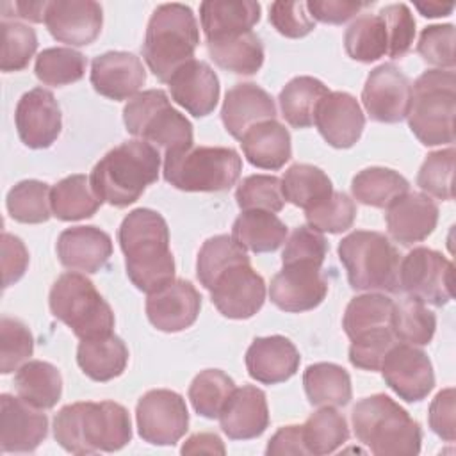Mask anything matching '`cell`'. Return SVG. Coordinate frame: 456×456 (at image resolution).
Returning <instances> with one entry per match:
<instances>
[{"mask_svg": "<svg viewBox=\"0 0 456 456\" xmlns=\"http://www.w3.org/2000/svg\"><path fill=\"white\" fill-rule=\"evenodd\" d=\"M330 89L314 77H294L280 91V109L285 121L294 128H308L314 125L315 110Z\"/></svg>", "mask_w": 456, "mask_h": 456, "instance_id": "obj_37", "label": "cell"}, {"mask_svg": "<svg viewBox=\"0 0 456 456\" xmlns=\"http://www.w3.org/2000/svg\"><path fill=\"white\" fill-rule=\"evenodd\" d=\"M59 262L82 273H98L112 255L110 235L96 226H71L61 232L57 239Z\"/></svg>", "mask_w": 456, "mask_h": 456, "instance_id": "obj_27", "label": "cell"}, {"mask_svg": "<svg viewBox=\"0 0 456 456\" xmlns=\"http://www.w3.org/2000/svg\"><path fill=\"white\" fill-rule=\"evenodd\" d=\"M454 37V25H429L419 36L417 52L428 64L438 69H452L456 64Z\"/></svg>", "mask_w": 456, "mask_h": 456, "instance_id": "obj_54", "label": "cell"}, {"mask_svg": "<svg viewBox=\"0 0 456 456\" xmlns=\"http://www.w3.org/2000/svg\"><path fill=\"white\" fill-rule=\"evenodd\" d=\"M102 5L93 0L48 2L45 25L53 39L69 46L91 45L102 30Z\"/></svg>", "mask_w": 456, "mask_h": 456, "instance_id": "obj_19", "label": "cell"}, {"mask_svg": "<svg viewBox=\"0 0 456 456\" xmlns=\"http://www.w3.org/2000/svg\"><path fill=\"white\" fill-rule=\"evenodd\" d=\"M415 7L419 9V12L426 18H440V16H449L454 9V4H440V2H428V4H420L417 2Z\"/></svg>", "mask_w": 456, "mask_h": 456, "instance_id": "obj_64", "label": "cell"}, {"mask_svg": "<svg viewBox=\"0 0 456 456\" xmlns=\"http://www.w3.org/2000/svg\"><path fill=\"white\" fill-rule=\"evenodd\" d=\"M48 2H14V11L18 12L20 18L41 23L45 21Z\"/></svg>", "mask_w": 456, "mask_h": 456, "instance_id": "obj_63", "label": "cell"}, {"mask_svg": "<svg viewBox=\"0 0 456 456\" xmlns=\"http://www.w3.org/2000/svg\"><path fill=\"white\" fill-rule=\"evenodd\" d=\"M235 200L240 210L280 212L285 203L281 180L273 175H249L239 183Z\"/></svg>", "mask_w": 456, "mask_h": 456, "instance_id": "obj_50", "label": "cell"}, {"mask_svg": "<svg viewBox=\"0 0 456 456\" xmlns=\"http://www.w3.org/2000/svg\"><path fill=\"white\" fill-rule=\"evenodd\" d=\"M395 340L397 338L394 337L392 328L370 331L358 338H353L349 346L351 365L363 370H379L385 354L394 344H397Z\"/></svg>", "mask_w": 456, "mask_h": 456, "instance_id": "obj_56", "label": "cell"}, {"mask_svg": "<svg viewBox=\"0 0 456 456\" xmlns=\"http://www.w3.org/2000/svg\"><path fill=\"white\" fill-rule=\"evenodd\" d=\"M346 53L358 62H374L388 53V36L379 14L358 16L344 34Z\"/></svg>", "mask_w": 456, "mask_h": 456, "instance_id": "obj_41", "label": "cell"}, {"mask_svg": "<svg viewBox=\"0 0 456 456\" xmlns=\"http://www.w3.org/2000/svg\"><path fill=\"white\" fill-rule=\"evenodd\" d=\"M14 123L25 146L32 150L50 148L62 128L61 107L48 89L34 87L20 98Z\"/></svg>", "mask_w": 456, "mask_h": 456, "instance_id": "obj_17", "label": "cell"}, {"mask_svg": "<svg viewBox=\"0 0 456 456\" xmlns=\"http://www.w3.org/2000/svg\"><path fill=\"white\" fill-rule=\"evenodd\" d=\"M388 235L403 246L428 239L438 223L436 203L422 192H406L387 207Z\"/></svg>", "mask_w": 456, "mask_h": 456, "instance_id": "obj_23", "label": "cell"}, {"mask_svg": "<svg viewBox=\"0 0 456 456\" xmlns=\"http://www.w3.org/2000/svg\"><path fill=\"white\" fill-rule=\"evenodd\" d=\"M18 395L39 410H50L62 394V378L55 365L43 360L25 362L14 376Z\"/></svg>", "mask_w": 456, "mask_h": 456, "instance_id": "obj_34", "label": "cell"}, {"mask_svg": "<svg viewBox=\"0 0 456 456\" xmlns=\"http://www.w3.org/2000/svg\"><path fill=\"white\" fill-rule=\"evenodd\" d=\"M53 436L73 454L114 452L132 440L128 410L114 401H80L62 406L53 419Z\"/></svg>", "mask_w": 456, "mask_h": 456, "instance_id": "obj_2", "label": "cell"}, {"mask_svg": "<svg viewBox=\"0 0 456 456\" xmlns=\"http://www.w3.org/2000/svg\"><path fill=\"white\" fill-rule=\"evenodd\" d=\"M239 262H249L246 249H242L232 235H214L203 242L198 251L196 276L200 283L208 290L214 280L230 265Z\"/></svg>", "mask_w": 456, "mask_h": 456, "instance_id": "obj_47", "label": "cell"}, {"mask_svg": "<svg viewBox=\"0 0 456 456\" xmlns=\"http://www.w3.org/2000/svg\"><path fill=\"white\" fill-rule=\"evenodd\" d=\"M328 294V281L315 264H285L269 285L273 305L289 314L308 312L319 306Z\"/></svg>", "mask_w": 456, "mask_h": 456, "instance_id": "obj_16", "label": "cell"}, {"mask_svg": "<svg viewBox=\"0 0 456 456\" xmlns=\"http://www.w3.org/2000/svg\"><path fill=\"white\" fill-rule=\"evenodd\" d=\"M248 374L264 385L290 379L301 363L297 347L283 335L256 337L246 351Z\"/></svg>", "mask_w": 456, "mask_h": 456, "instance_id": "obj_25", "label": "cell"}, {"mask_svg": "<svg viewBox=\"0 0 456 456\" xmlns=\"http://www.w3.org/2000/svg\"><path fill=\"white\" fill-rule=\"evenodd\" d=\"M331 192L333 185L328 175L312 164H292L281 178L283 200L305 210L314 208Z\"/></svg>", "mask_w": 456, "mask_h": 456, "instance_id": "obj_40", "label": "cell"}, {"mask_svg": "<svg viewBox=\"0 0 456 456\" xmlns=\"http://www.w3.org/2000/svg\"><path fill=\"white\" fill-rule=\"evenodd\" d=\"M221 119L226 132L239 139L256 123L276 119V105L273 96L256 84H235L226 91Z\"/></svg>", "mask_w": 456, "mask_h": 456, "instance_id": "obj_28", "label": "cell"}, {"mask_svg": "<svg viewBox=\"0 0 456 456\" xmlns=\"http://www.w3.org/2000/svg\"><path fill=\"white\" fill-rule=\"evenodd\" d=\"M160 153L142 139L125 141L107 151L91 171V185L102 201L125 208L157 182Z\"/></svg>", "mask_w": 456, "mask_h": 456, "instance_id": "obj_3", "label": "cell"}, {"mask_svg": "<svg viewBox=\"0 0 456 456\" xmlns=\"http://www.w3.org/2000/svg\"><path fill=\"white\" fill-rule=\"evenodd\" d=\"M328 255V242L321 232L310 226H297L285 239L281 264H315L322 265Z\"/></svg>", "mask_w": 456, "mask_h": 456, "instance_id": "obj_53", "label": "cell"}, {"mask_svg": "<svg viewBox=\"0 0 456 456\" xmlns=\"http://www.w3.org/2000/svg\"><path fill=\"white\" fill-rule=\"evenodd\" d=\"M310 228L321 233H342L349 230L356 217V205L346 192L333 191L330 198L305 210Z\"/></svg>", "mask_w": 456, "mask_h": 456, "instance_id": "obj_49", "label": "cell"}, {"mask_svg": "<svg viewBox=\"0 0 456 456\" xmlns=\"http://www.w3.org/2000/svg\"><path fill=\"white\" fill-rule=\"evenodd\" d=\"M387 27L388 53L392 59L406 55L415 37V18L406 4H390L378 12Z\"/></svg>", "mask_w": 456, "mask_h": 456, "instance_id": "obj_55", "label": "cell"}, {"mask_svg": "<svg viewBox=\"0 0 456 456\" xmlns=\"http://www.w3.org/2000/svg\"><path fill=\"white\" fill-rule=\"evenodd\" d=\"M223 433L232 440H251L269 426V408L264 390L244 385L230 394L219 413Z\"/></svg>", "mask_w": 456, "mask_h": 456, "instance_id": "obj_26", "label": "cell"}, {"mask_svg": "<svg viewBox=\"0 0 456 456\" xmlns=\"http://www.w3.org/2000/svg\"><path fill=\"white\" fill-rule=\"evenodd\" d=\"M128 280L151 294L175 280V258L169 249L166 219L151 208H135L118 230Z\"/></svg>", "mask_w": 456, "mask_h": 456, "instance_id": "obj_1", "label": "cell"}, {"mask_svg": "<svg viewBox=\"0 0 456 456\" xmlns=\"http://www.w3.org/2000/svg\"><path fill=\"white\" fill-rule=\"evenodd\" d=\"M126 132L160 146L166 153L192 146V125L178 112L162 89L135 94L123 109Z\"/></svg>", "mask_w": 456, "mask_h": 456, "instance_id": "obj_10", "label": "cell"}, {"mask_svg": "<svg viewBox=\"0 0 456 456\" xmlns=\"http://www.w3.org/2000/svg\"><path fill=\"white\" fill-rule=\"evenodd\" d=\"M385 383L406 403L428 397L435 387V372L428 354L404 342L394 344L379 367Z\"/></svg>", "mask_w": 456, "mask_h": 456, "instance_id": "obj_14", "label": "cell"}, {"mask_svg": "<svg viewBox=\"0 0 456 456\" xmlns=\"http://www.w3.org/2000/svg\"><path fill=\"white\" fill-rule=\"evenodd\" d=\"M454 388L440 390L429 404L428 420L433 433H436L445 442H454L456 438V422H454Z\"/></svg>", "mask_w": 456, "mask_h": 456, "instance_id": "obj_58", "label": "cell"}, {"mask_svg": "<svg viewBox=\"0 0 456 456\" xmlns=\"http://www.w3.org/2000/svg\"><path fill=\"white\" fill-rule=\"evenodd\" d=\"M139 436L153 445H175L187 431L185 399L167 388L148 390L135 406Z\"/></svg>", "mask_w": 456, "mask_h": 456, "instance_id": "obj_12", "label": "cell"}, {"mask_svg": "<svg viewBox=\"0 0 456 456\" xmlns=\"http://www.w3.org/2000/svg\"><path fill=\"white\" fill-rule=\"evenodd\" d=\"M48 435V417L20 395H0L2 452H32Z\"/></svg>", "mask_w": 456, "mask_h": 456, "instance_id": "obj_18", "label": "cell"}, {"mask_svg": "<svg viewBox=\"0 0 456 456\" xmlns=\"http://www.w3.org/2000/svg\"><path fill=\"white\" fill-rule=\"evenodd\" d=\"M338 258L354 290H399V253L379 232L356 230L346 235L338 248Z\"/></svg>", "mask_w": 456, "mask_h": 456, "instance_id": "obj_8", "label": "cell"}, {"mask_svg": "<svg viewBox=\"0 0 456 456\" xmlns=\"http://www.w3.org/2000/svg\"><path fill=\"white\" fill-rule=\"evenodd\" d=\"M50 312L80 340L112 333L114 312L82 273L61 274L48 296Z\"/></svg>", "mask_w": 456, "mask_h": 456, "instance_id": "obj_9", "label": "cell"}, {"mask_svg": "<svg viewBox=\"0 0 456 456\" xmlns=\"http://www.w3.org/2000/svg\"><path fill=\"white\" fill-rule=\"evenodd\" d=\"M201 310V296L187 280H173L157 292L148 294V321L160 331L176 333L191 328Z\"/></svg>", "mask_w": 456, "mask_h": 456, "instance_id": "obj_20", "label": "cell"}, {"mask_svg": "<svg viewBox=\"0 0 456 456\" xmlns=\"http://www.w3.org/2000/svg\"><path fill=\"white\" fill-rule=\"evenodd\" d=\"M436 330V317L426 303L406 297L394 305L392 331L399 342L411 346H426Z\"/></svg>", "mask_w": 456, "mask_h": 456, "instance_id": "obj_44", "label": "cell"}, {"mask_svg": "<svg viewBox=\"0 0 456 456\" xmlns=\"http://www.w3.org/2000/svg\"><path fill=\"white\" fill-rule=\"evenodd\" d=\"M233 390L235 383L226 372L219 369H205L194 376L189 387V399L198 415L217 419Z\"/></svg>", "mask_w": 456, "mask_h": 456, "instance_id": "obj_46", "label": "cell"}, {"mask_svg": "<svg viewBox=\"0 0 456 456\" xmlns=\"http://www.w3.org/2000/svg\"><path fill=\"white\" fill-rule=\"evenodd\" d=\"M2 55H0V69L20 71L27 68L30 59L37 50V36L36 30L20 21H2Z\"/></svg>", "mask_w": 456, "mask_h": 456, "instance_id": "obj_48", "label": "cell"}, {"mask_svg": "<svg viewBox=\"0 0 456 456\" xmlns=\"http://www.w3.org/2000/svg\"><path fill=\"white\" fill-rule=\"evenodd\" d=\"M454 265L431 248H413L399 262V290L408 297L444 306L452 299Z\"/></svg>", "mask_w": 456, "mask_h": 456, "instance_id": "obj_11", "label": "cell"}, {"mask_svg": "<svg viewBox=\"0 0 456 456\" xmlns=\"http://www.w3.org/2000/svg\"><path fill=\"white\" fill-rule=\"evenodd\" d=\"M171 98L196 118L208 116L219 100V78L205 61H189L167 80Z\"/></svg>", "mask_w": 456, "mask_h": 456, "instance_id": "obj_24", "label": "cell"}, {"mask_svg": "<svg viewBox=\"0 0 456 456\" xmlns=\"http://www.w3.org/2000/svg\"><path fill=\"white\" fill-rule=\"evenodd\" d=\"M180 452L182 454H201V452L224 454L226 449L223 440L216 433H196L183 442Z\"/></svg>", "mask_w": 456, "mask_h": 456, "instance_id": "obj_62", "label": "cell"}, {"mask_svg": "<svg viewBox=\"0 0 456 456\" xmlns=\"http://www.w3.org/2000/svg\"><path fill=\"white\" fill-rule=\"evenodd\" d=\"M52 187L39 180L18 182L5 198V207L9 216L25 224L46 223L52 216L50 207Z\"/></svg>", "mask_w": 456, "mask_h": 456, "instance_id": "obj_43", "label": "cell"}, {"mask_svg": "<svg viewBox=\"0 0 456 456\" xmlns=\"http://www.w3.org/2000/svg\"><path fill=\"white\" fill-rule=\"evenodd\" d=\"M240 146L248 162L260 169L276 171L292 157L290 134L276 119H267L251 126L240 137Z\"/></svg>", "mask_w": 456, "mask_h": 456, "instance_id": "obj_29", "label": "cell"}, {"mask_svg": "<svg viewBox=\"0 0 456 456\" xmlns=\"http://www.w3.org/2000/svg\"><path fill=\"white\" fill-rule=\"evenodd\" d=\"M369 2H354V0H310L306 2V9L314 21H322L330 25H340L358 14Z\"/></svg>", "mask_w": 456, "mask_h": 456, "instance_id": "obj_60", "label": "cell"}, {"mask_svg": "<svg viewBox=\"0 0 456 456\" xmlns=\"http://www.w3.org/2000/svg\"><path fill=\"white\" fill-rule=\"evenodd\" d=\"M242 160L233 148L189 146L164 155V180L185 192H219L237 183Z\"/></svg>", "mask_w": 456, "mask_h": 456, "instance_id": "obj_7", "label": "cell"}, {"mask_svg": "<svg viewBox=\"0 0 456 456\" xmlns=\"http://www.w3.org/2000/svg\"><path fill=\"white\" fill-rule=\"evenodd\" d=\"M87 61L86 57L66 46H55V48H45L36 57V77L45 86H68L73 82H78L86 75Z\"/></svg>", "mask_w": 456, "mask_h": 456, "instance_id": "obj_45", "label": "cell"}, {"mask_svg": "<svg viewBox=\"0 0 456 456\" xmlns=\"http://www.w3.org/2000/svg\"><path fill=\"white\" fill-rule=\"evenodd\" d=\"M362 102L370 119L378 123H399L408 116L411 84L394 64L374 68L362 89Z\"/></svg>", "mask_w": 456, "mask_h": 456, "instance_id": "obj_15", "label": "cell"}, {"mask_svg": "<svg viewBox=\"0 0 456 456\" xmlns=\"http://www.w3.org/2000/svg\"><path fill=\"white\" fill-rule=\"evenodd\" d=\"M305 394L312 406H346L353 388L347 370L337 363H312L303 372Z\"/></svg>", "mask_w": 456, "mask_h": 456, "instance_id": "obj_35", "label": "cell"}, {"mask_svg": "<svg viewBox=\"0 0 456 456\" xmlns=\"http://www.w3.org/2000/svg\"><path fill=\"white\" fill-rule=\"evenodd\" d=\"M454 157L452 146L438 151H431L417 175V185L428 194L438 200H452V176H454Z\"/></svg>", "mask_w": 456, "mask_h": 456, "instance_id": "obj_52", "label": "cell"}, {"mask_svg": "<svg viewBox=\"0 0 456 456\" xmlns=\"http://www.w3.org/2000/svg\"><path fill=\"white\" fill-rule=\"evenodd\" d=\"M410 189L408 180L390 167H365L354 175L351 182V192L354 200L363 205L387 208L399 196L406 194Z\"/></svg>", "mask_w": 456, "mask_h": 456, "instance_id": "obj_39", "label": "cell"}, {"mask_svg": "<svg viewBox=\"0 0 456 456\" xmlns=\"http://www.w3.org/2000/svg\"><path fill=\"white\" fill-rule=\"evenodd\" d=\"M394 301L379 292H367L353 297L344 312L342 328L353 340L365 333L392 328Z\"/></svg>", "mask_w": 456, "mask_h": 456, "instance_id": "obj_38", "label": "cell"}, {"mask_svg": "<svg viewBox=\"0 0 456 456\" xmlns=\"http://www.w3.org/2000/svg\"><path fill=\"white\" fill-rule=\"evenodd\" d=\"M77 363L94 381H110L123 374L128 363V347L114 333L80 340Z\"/></svg>", "mask_w": 456, "mask_h": 456, "instance_id": "obj_31", "label": "cell"}, {"mask_svg": "<svg viewBox=\"0 0 456 456\" xmlns=\"http://www.w3.org/2000/svg\"><path fill=\"white\" fill-rule=\"evenodd\" d=\"M28 267V251L23 240L7 232L2 233V274L4 287L16 283Z\"/></svg>", "mask_w": 456, "mask_h": 456, "instance_id": "obj_59", "label": "cell"}, {"mask_svg": "<svg viewBox=\"0 0 456 456\" xmlns=\"http://www.w3.org/2000/svg\"><path fill=\"white\" fill-rule=\"evenodd\" d=\"M456 75L452 69H428L411 86L408 125L424 146L454 142Z\"/></svg>", "mask_w": 456, "mask_h": 456, "instance_id": "obj_6", "label": "cell"}, {"mask_svg": "<svg viewBox=\"0 0 456 456\" xmlns=\"http://www.w3.org/2000/svg\"><path fill=\"white\" fill-rule=\"evenodd\" d=\"M349 438V428L342 413L333 406H322L303 424V440L308 454L324 456L335 452Z\"/></svg>", "mask_w": 456, "mask_h": 456, "instance_id": "obj_42", "label": "cell"}, {"mask_svg": "<svg viewBox=\"0 0 456 456\" xmlns=\"http://www.w3.org/2000/svg\"><path fill=\"white\" fill-rule=\"evenodd\" d=\"M146 82L142 61L130 52H105L91 62V84L105 98L132 100Z\"/></svg>", "mask_w": 456, "mask_h": 456, "instance_id": "obj_22", "label": "cell"}, {"mask_svg": "<svg viewBox=\"0 0 456 456\" xmlns=\"http://www.w3.org/2000/svg\"><path fill=\"white\" fill-rule=\"evenodd\" d=\"M265 454L281 456V454H308L305 440H303V426H283L280 428L269 440L265 447Z\"/></svg>", "mask_w": 456, "mask_h": 456, "instance_id": "obj_61", "label": "cell"}, {"mask_svg": "<svg viewBox=\"0 0 456 456\" xmlns=\"http://www.w3.org/2000/svg\"><path fill=\"white\" fill-rule=\"evenodd\" d=\"M34 353V337L20 319H0V372L18 370Z\"/></svg>", "mask_w": 456, "mask_h": 456, "instance_id": "obj_51", "label": "cell"}, {"mask_svg": "<svg viewBox=\"0 0 456 456\" xmlns=\"http://www.w3.org/2000/svg\"><path fill=\"white\" fill-rule=\"evenodd\" d=\"M314 123L333 148H351L362 137L365 116L356 98L346 91H330L317 105Z\"/></svg>", "mask_w": 456, "mask_h": 456, "instance_id": "obj_21", "label": "cell"}, {"mask_svg": "<svg viewBox=\"0 0 456 456\" xmlns=\"http://www.w3.org/2000/svg\"><path fill=\"white\" fill-rule=\"evenodd\" d=\"M198 45L200 28L192 9L176 2L162 4L148 21L142 57L150 71L167 84L180 66L192 61Z\"/></svg>", "mask_w": 456, "mask_h": 456, "instance_id": "obj_5", "label": "cell"}, {"mask_svg": "<svg viewBox=\"0 0 456 456\" xmlns=\"http://www.w3.org/2000/svg\"><path fill=\"white\" fill-rule=\"evenodd\" d=\"M269 21L281 36L290 39L305 37L315 28L306 2H273L269 7Z\"/></svg>", "mask_w": 456, "mask_h": 456, "instance_id": "obj_57", "label": "cell"}, {"mask_svg": "<svg viewBox=\"0 0 456 456\" xmlns=\"http://www.w3.org/2000/svg\"><path fill=\"white\" fill-rule=\"evenodd\" d=\"M356 438L376 456H415L422 429L410 413L385 394L360 399L351 413Z\"/></svg>", "mask_w": 456, "mask_h": 456, "instance_id": "obj_4", "label": "cell"}, {"mask_svg": "<svg viewBox=\"0 0 456 456\" xmlns=\"http://www.w3.org/2000/svg\"><path fill=\"white\" fill-rule=\"evenodd\" d=\"M100 196L86 175H69L57 182L50 192L52 216L61 221H78L96 214L102 207Z\"/></svg>", "mask_w": 456, "mask_h": 456, "instance_id": "obj_36", "label": "cell"}, {"mask_svg": "<svg viewBox=\"0 0 456 456\" xmlns=\"http://www.w3.org/2000/svg\"><path fill=\"white\" fill-rule=\"evenodd\" d=\"M287 233L285 223L267 210H242L232 226V239L253 253L276 251L285 242Z\"/></svg>", "mask_w": 456, "mask_h": 456, "instance_id": "obj_32", "label": "cell"}, {"mask_svg": "<svg viewBox=\"0 0 456 456\" xmlns=\"http://www.w3.org/2000/svg\"><path fill=\"white\" fill-rule=\"evenodd\" d=\"M214 306L228 319H249L265 301V281L249 262L224 269L208 289Z\"/></svg>", "mask_w": 456, "mask_h": 456, "instance_id": "obj_13", "label": "cell"}, {"mask_svg": "<svg viewBox=\"0 0 456 456\" xmlns=\"http://www.w3.org/2000/svg\"><path fill=\"white\" fill-rule=\"evenodd\" d=\"M207 50L219 68L235 75H255L264 64V45L253 30L210 39Z\"/></svg>", "mask_w": 456, "mask_h": 456, "instance_id": "obj_33", "label": "cell"}, {"mask_svg": "<svg viewBox=\"0 0 456 456\" xmlns=\"http://www.w3.org/2000/svg\"><path fill=\"white\" fill-rule=\"evenodd\" d=\"M200 20L207 41L249 32L260 20V4L253 0H205Z\"/></svg>", "mask_w": 456, "mask_h": 456, "instance_id": "obj_30", "label": "cell"}]
</instances>
